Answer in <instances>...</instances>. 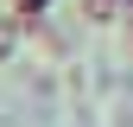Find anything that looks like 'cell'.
Wrapping results in <instances>:
<instances>
[{
  "instance_id": "1",
  "label": "cell",
  "mask_w": 133,
  "mask_h": 127,
  "mask_svg": "<svg viewBox=\"0 0 133 127\" xmlns=\"http://www.w3.org/2000/svg\"><path fill=\"white\" fill-rule=\"evenodd\" d=\"M127 7H133V0H82V13H89V19H102V26H114Z\"/></svg>"
},
{
  "instance_id": "2",
  "label": "cell",
  "mask_w": 133,
  "mask_h": 127,
  "mask_svg": "<svg viewBox=\"0 0 133 127\" xmlns=\"http://www.w3.org/2000/svg\"><path fill=\"white\" fill-rule=\"evenodd\" d=\"M13 7H19L25 19H32V13H44V7H51V0H13Z\"/></svg>"
}]
</instances>
